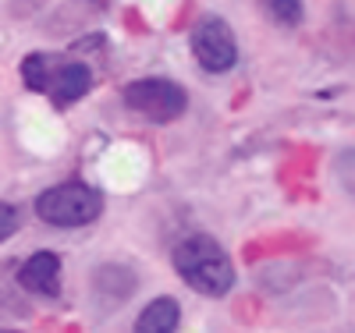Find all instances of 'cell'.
I'll use <instances>...</instances> for the list:
<instances>
[{"label": "cell", "mask_w": 355, "mask_h": 333, "mask_svg": "<svg viewBox=\"0 0 355 333\" xmlns=\"http://www.w3.org/2000/svg\"><path fill=\"white\" fill-rule=\"evenodd\" d=\"M174 269L182 273V280L206 294V298H224L234 284V266L231 255L206 234H192L185 241H178L174 249Z\"/></svg>", "instance_id": "1"}, {"label": "cell", "mask_w": 355, "mask_h": 333, "mask_svg": "<svg viewBox=\"0 0 355 333\" xmlns=\"http://www.w3.org/2000/svg\"><path fill=\"white\" fill-rule=\"evenodd\" d=\"M21 78L33 93L50 96L57 110L78 103L93 89V71L82 60L71 57H53V53H28L21 60Z\"/></svg>", "instance_id": "2"}, {"label": "cell", "mask_w": 355, "mask_h": 333, "mask_svg": "<svg viewBox=\"0 0 355 333\" xmlns=\"http://www.w3.org/2000/svg\"><path fill=\"white\" fill-rule=\"evenodd\" d=\"M100 213H103V195L82 185V181L53 185L36 199V217L46 220L50 227H85L100 220Z\"/></svg>", "instance_id": "3"}, {"label": "cell", "mask_w": 355, "mask_h": 333, "mask_svg": "<svg viewBox=\"0 0 355 333\" xmlns=\"http://www.w3.org/2000/svg\"><path fill=\"white\" fill-rule=\"evenodd\" d=\"M125 107L142 114L146 120H157V125H167V120H178L189 107V93L171 78H139L128 82L121 93Z\"/></svg>", "instance_id": "4"}, {"label": "cell", "mask_w": 355, "mask_h": 333, "mask_svg": "<svg viewBox=\"0 0 355 333\" xmlns=\"http://www.w3.org/2000/svg\"><path fill=\"white\" fill-rule=\"evenodd\" d=\"M192 57L199 60L202 71L224 75L239 64V39H234L231 25L220 15H206L192 28Z\"/></svg>", "instance_id": "5"}, {"label": "cell", "mask_w": 355, "mask_h": 333, "mask_svg": "<svg viewBox=\"0 0 355 333\" xmlns=\"http://www.w3.org/2000/svg\"><path fill=\"white\" fill-rule=\"evenodd\" d=\"M18 284L33 294H43V298H53L61 294V259L53 252H36L28 255L18 269Z\"/></svg>", "instance_id": "6"}, {"label": "cell", "mask_w": 355, "mask_h": 333, "mask_svg": "<svg viewBox=\"0 0 355 333\" xmlns=\"http://www.w3.org/2000/svg\"><path fill=\"white\" fill-rule=\"evenodd\" d=\"M178 323H182V305H178V298L164 294L139 312L132 333H178Z\"/></svg>", "instance_id": "7"}, {"label": "cell", "mask_w": 355, "mask_h": 333, "mask_svg": "<svg viewBox=\"0 0 355 333\" xmlns=\"http://www.w3.org/2000/svg\"><path fill=\"white\" fill-rule=\"evenodd\" d=\"M96 291L110 301H125L135 291V273L128 266H103L96 269Z\"/></svg>", "instance_id": "8"}, {"label": "cell", "mask_w": 355, "mask_h": 333, "mask_svg": "<svg viewBox=\"0 0 355 333\" xmlns=\"http://www.w3.org/2000/svg\"><path fill=\"white\" fill-rule=\"evenodd\" d=\"M263 4V11L270 15L277 25H302V18H306V8H302V0H259Z\"/></svg>", "instance_id": "9"}, {"label": "cell", "mask_w": 355, "mask_h": 333, "mask_svg": "<svg viewBox=\"0 0 355 333\" xmlns=\"http://www.w3.org/2000/svg\"><path fill=\"white\" fill-rule=\"evenodd\" d=\"M15 231H18V209L8 206V202H0V241H8Z\"/></svg>", "instance_id": "10"}, {"label": "cell", "mask_w": 355, "mask_h": 333, "mask_svg": "<svg viewBox=\"0 0 355 333\" xmlns=\"http://www.w3.org/2000/svg\"><path fill=\"white\" fill-rule=\"evenodd\" d=\"M338 177L345 181V188L355 195V153H341L338 156Z\"/></svg>", "instance_id": "11"}, {"label": "cell", "mask_w": 355, "mask_h": 333, "mask_svg": "<svg viewBox=\"0 0 355 333\" xmlns=\"http://www.w3.org/2000/svg\"><path fill=\"white\" fill-rule=\"evenodd\" d=\"M89 4H100V8H107V0H89Z\"/></svg>", "instance_id": "12"}]
</instances>
